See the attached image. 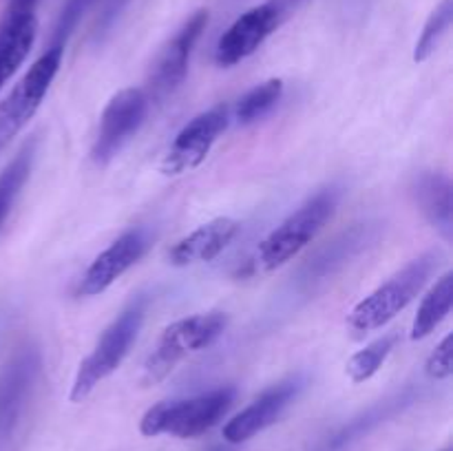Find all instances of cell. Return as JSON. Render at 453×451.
<instances>
[{
  "instance_id": "1",
  "label": "cell",
  "mask_w": 453,
  "mask_h": 451,
  "mask_svg": "<svg viewBox=\"0 0 453 451\" xmlns=\"http://www.w3.org/2000/svg\"><path fill=\"white\" fill-rule=\"evenodd\" d=\"M438 261H441L438 252H425L411 259L372 294L358 301L348 317V330L352 332L354 339H365L370 332L380 330L392 318H396L427 286L432 274L436 272Z\"/></svg>"
},
{
  "instance_id": "2",
  "label": "cell",
  "mask_w": 453,
  "mask_h": 451,
  "mask_svg": "<svg viewBox=\"0 0 453 451\" xmlns=\"http://www.w3.org/2000/svg\"><path fill=\"white\" fill-rule=\"evenodd\" d=\"M341 190L336 186L319 190L317 195L301 203L292 215H288L273 233L265 234L255 250V265L264 272L281 268L295 259L303 248L317 239L323 226L332 219L339 206Z\"/></svg>"
},
{
  "instance_id": "3",
  "label": "cell",
  "mask_w": 453,
  "mask_h": 451,
  "mask_svg": "<svg viewBox=\"0 0 453 451\" xmlns=\"http://www.w3.org/2000/svg\"><path fill=\"white\" fill-rule=\"evenodd\" d=\"M146 308H149V299L144 294H137V299H133L102 332L93 352L80 363L75 371L69 394L71 402H82L102 380L118 371L144 325Z\"/></svg>"
},
{
  "instance_id": "4",
  "label": "cell",
  "mask_w": 453,
  "mask_h": 451,
  "mask_svg": "<svg viewBox=\"0 0 453 451\" xmlns=\"http://www.w3.org/2000/svg\"><path fill=\"white\" fill-rule=\"evenodd\" d=\"M234 401H237V389L224 385L181 401L157 402L142 416L140 432L146 438L162 436V433L175 438H197L211 432L228 414Z\"/></svg>"
},
{
  "instance_id": "5",
  "label": "cell",
  "mask_w": 453,
  "mask_h": 451,
  "mask_svg": "<svg viewBox=\"0 0 453 451\" xmlns=\"http://www.w3.org/2000/svg\"><path fill=\"white\" fill-rule=\"evenodd\" d=\"M228 327L226 312H202L171 323L144 363L142 383H162L181 361L211 348Z\"/></svg>"
},
{
  "instance_id": "6",
  "label": "cell",
  "mask_w": 453,
  "mask_h": 451,
  "mask_svg": "<svg viewBox=\"0 0 453 451\" xmlns=\"http://www.w3.org/2000/svg\"><path fill=\"white\" fill-rule=\"evenodd\" d=\"M308 0H265L248 9L221 34L215 47L219 66H234L250 57L270 35L281 29Z\"/></svg>"
},
{
  "instance_id": "7",
  "label": "cell",
  "mask_w": 453,
  "mask_h": 451,
  "mask_svg": "<svg viewBox=\"0 0 453 451\" xmlns=\"http://www.w3.org/2000/svg\"><path fill=\"white\" fill-rule=\"evenodd\" d=\"M62 56H65V47L51 44L29 66V71L9 91V96L0 102V150L29 124L35 111L40 109L58 71H60Z\"/></svg>"
},
{
  "instance_id": "8",
  "label": "cell",
  "mask_w": 453,
  "mask_h": 451,
  "mask_svg": "<svg viewBox=\"0 0 453 451\" xmlns=\"http://www.w3.org/2000/svg\"><path fill=\"white\" fill-rule=\"evenodd\" d=\"M40 374L42 354L31 343L20 345L0 367V451L7 449L16 436L38 387Z\"/></svg>"
},
{
  "instance_id": "9",
  "label": "cell",
  "mask_w": 453,
  "mask_h": 451,
  "mask_svg": "<svg viewBox=\"0 0 453 451\" xmlns=\"http://www.w3.org/2000/svg\"><path fill=\"white\" fill-rule=\"evenodd\" d=\"M149 96L144 88H122L104 106L97 126L96 141L91 146V159L97 166H106L127 141L140 131L149 113Z\"/></svg>"
},
{
  "instance_id": "10",
  "label": "cell",
  "mask_w": 453,
  "mask_h": 451,
  "mask_svg": "<svg viewBox=\"0 0 453 451\" xmlns=\"http://www.w3.org/2000/svg\"><path fill=\"white\" fill-rule=\"evenodd\" d=\"M208 27V11L206 9H197L184 25L177 29V34L164 44L159 51L157 60L153 62V69L149 75V100H164L171 96L173 91L180 88L184 82L186 73H188L190 56H193L195 47H197L199 38Z\"/></svg>"
},
{
  "instance_id": "11",
  "label": "cell",
  "mask_w": 453,
  "mask_h": 451,
  "mask_svg": "<svg viewBox=\"0 0 453 451\" xmlns=\"http://www.w3.org/2000/svg\"><path fill=\"white\" fill-rule=\"evenodd\" d=\"M230 124L228 106H215L190 119L175 135L162 162L164 175H181L197 168L208 157L215 141Z\"/></svg>"
},
{
  "instance_id": "12",
  "label": "cell",
  "mask_w": 453,
  "mask_h": 451,
  "mask_svg": "<svg viewBox=\"0 0 453 451\" xmlns=\"http://www.w3.org/2000/svg\"><path fill=\"white\" fill-rule=\"evenodd\" d=\"M303 387L305 378L301 374H296L265 389V392L261 394V396H257L246 409H242L237 416H233V418L226 423V442H230V445H242V442H248L250 438H255L257 433H261L264 429H268L270 424L277 423V420L286 414L288 407L296 401V396H299Z\"/></svg>"
},
{
  "instance_id": "13",
  "label": "cell",
  "mask_w": 453,
  "mask_h": 451,
  "mask_svg": "<svg viewBox=\"0 0 453 451\" xmlns=\"http://www.w3.org/2000/svg\"><path fill=\"white\" fill-rule=\"evenodd\" d=\"M150 248V233L146 228H131L119 234L106 250H102L78 286L80 296H97L109 290L122 274H127Z\"/></svg>"
},
{
  "instance_id": "14",
  "label": "cell",
  "mask_w": 453,
  "mask_h": 451,
  "mask_svg": "<svg viewBox=\"0 0 453 451\" xmlns=\"http://www.w3.org/2000/svg\"><path fill=\"white\" fill-rule=\"evenodd\" d=\"M379 237V226L374 224H354L352 228L341 233L330 243L308 256L303 265L296 272V287L299 290H312L321 286L330 277H334L339 270H343L354 256L361 255L370 243Z\"/></svg>"
},
{
  "instance_id": "15",
  "label": "cell",
  "mask_w": 453,
  "mask_h": 451,
  "mask_svg": "<svg viewBox=\"0 0 453 451\" xmlns=\"http://www.w3.org/2000/svg\"><path fill=\"white\" fill-rule=\"evenodd\" d=\"M239 228H242L239 221L230 219V217H217V219L206 221L168 250V261L175 268H188V265L217 259L237 239Z\"/></svg>"
},
{
  "instance_id": "16",
  "label": "cell",
  "mask_w": 453,
  "mask_h": 451,
  "mask_svg": "<svg viewBox=\"0 0 453 451\" xmlns=\"http://www.w3.org/2000/svg\"><path fill=\"white\" fill-rule=\"evenodd\" d=\"M416 206L445 241L453 237V186L445 172L423 171L410 186Z\"/></svg>"
},
{
  "instance_id": "17",
  "label": "cell",
  "mask_w": 453,
  "mask_h": 451,
  "mask_svg": "<svg viewBox=\"0 0 453 451\" xmlns=\"http://www.w3.org/2000/svg\"><path fill=\"white\" fill-rule=\"evenodd\" d=\"M38 35L35 11H4L0 18V91L29 57Z\"/></svg>"
},
{
  "instance_id": "18",
  "label": "cell",
  "mask_w": 453,
  "mask_h": 451,
  "mask_svg": "<svg viewBox=\"0 0 453 451\" xmlns=\"http://www.w3.org/2000/svg\"><path fill=\"white\" fill-rule=\"evenodd\" d=\"M410 402L411 398H407L405 394H398V396L388 398V401H380V405L367 409L365 414H361L358 418H354L352 423L345 424L343 429H339L334 436L327 438V440L319 447V451H348L349 447L357 445L367 432H372L376 424H380V420L394 416L403 405H410Z\"/></svg>"
},
{
  "instance_id": "19",
  "label": "cell",
  "mask_w": 453,
  "mask_h": 451,
  "mask_svg": "<svg viewBox=\"0 0 453 451\" xmlns=\"http://www.w3.org/2000/svg\"><path fill=\"white\" fill-rule=\"evenodd\" d=\"M453 305V272L442 274L436 286L427 292V296L420 303L418 314L411 323V339H427L438 325L447 318Z\"/></svg>"
},
{
  "instance_id": "20",
  "label": "cell",
  "mask_w": 453,
  "mask_h": 451,
  "mask_svg": "<svg viewBox=\"0 0 453 451\" xmlns=\"http://www.w3.org/2000/svg\"><path fill=\"white\" fill-rule=\"evenodd\" d=\"M34 155H35V140H29L22 144L12 157V162L3 168L0 172V228L7 221L9 212H12L13 203L20 197L22 188H25L27 180H29L31 166H34Z\"/></svg>"
},
{
  "instance_id": "21",
  "label": "cell",
  "mask_w": 453,
  "mask_h": 451,
  "mask_svg": "<svg viewBox=\"0 0 453 451\" xmlns=\"http://www.w3.org/2000/svg\"><path fill=\"white\" fill-rule=\"evenodd\" d=\"M283 97V80L270 78L265 82L252 87L246 96H242V100L234 106V119L243 126L248 124H255L259 119H264L265 115L273 113L274 106L281 102Z\"/></svg>"
},
{
  "instance_id": "22",
  "label": "cell",
  "mask_w": 453,
  "mask_h": 451,
  "mask_svg": "<svg viewBox=\"0 0 453 451\" xmlns=\"http://www.w3.org/2000/svg\"><path fill=\"white\" fill-rule=\"evenodd\" d=\"M396 343V334H383L376 340H372V343H367L363 349H358V352L348 361V367H345L349 380L357 385L370 380L372 376L383 367V363L388 361L389 354L394 352Z\"/></svg>"
},
{
  "instance_id": "23",
  "label": "cell",
  "mask_w": 453,
  "mask_h": 451,
  "mask_svg": "<svg viewBox=\"0 0 453 451\" xmlns=\"http://www.w3.org/2000/svg\"><path fill=\"white\" fill-rule=\"evenodd\" d=\"M453 22V0H442L436 9L432 11V16L425 22L423 31L418 35V42L414 49V60L425 62L434 51L438 49L441 40L445 38V34L449 31Z\"/></svg>"
},
{
  "instance_id": "24",
  "label": "cell",
  "mask_w": 453,
  "mask_h": 451,
  "mask_svg": "<svg viewBox=\"0 0 453 451\" xmlns=\"http://www.w3.org/2000/svg\"><path fill=\"white\" fill-rule=\"evenodd\" d=\"M93 4H96V0H65L60 16H58L56 20V27H53L51 44H60V47H65L66 40L71 38L75 27L80 25L82 16L93 7Z\"/></svg>"
},
{
  "instance_id": "25",
  "label": "cell",
  "mask_w": 453,
  "mask_h": 451,
  "mask_svg": "<svg viewBox=\"0 0 453 451\" xmlns=\"http://www.w3.org/2000/svg\"><path fill=\"white\" fill-rule=\"evenodd\" d=\"M425 374L432 380H447L453 374V334H447L425 363Z\"/></svg>"
},
{
  "instance_id": "26",
  "label": "cell",
  "mask_w": 453,
  "mask_h": 451,
  "mask_svg": "<svg viewBox=\"0 0 453 451\" xmlns=\"http://www.w3.org/2000/svg\"><path fill=\"white\" fill-rule=\"evenodd\" d=\"M38 0H9L7 11H35Z\"/></svg>"
},
{
  "instance_id": "27",
  "label": "cell",
  "mask_w": 453,
  "mask_h": 451,
  "mask_svg": "<svg viewBox=\"0 0 453 451\" xmlns=\"http://www.w3.org/2000/svg\"><path fill=\"white\" fill-rule=\"evenodd\" d=\"M212 451H228V449H224V447H215V449Z\"/></svg>"
},
{
  "instance_id": "28",
  "label": "cell",
  "mask_w": 453,
  "mask_h": 451,
  "mask_svg": "<svg viewBox=\"0 0 453 451\" xmlns=\"http://www.w3.org/2000/svg\"><path fill=\"white\" fill-rule=\"evenodd\" d=\"M445 451H451V449H445Z\"/></svg>"
}]
</instances>
